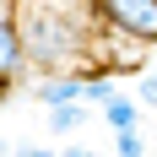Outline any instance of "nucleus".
<instances>
[{
  "label": "nucleus",
  "instance_id": "obj_3",
  "mask_svg": "<svg viewBox=\"0 0 157 157\" xmlns=\"http://www.w3.org/2000/svg\"><path fill=\"white\" fill-rule=\"evenodd\" d=\"M22 71H27V49H22V33L11 16V22H0V98L22 81Z\"/></svg>",
  "mask_w": 157,
  "mask_h": 157
},
{
  "label": "nucleus",
  "instance_id": "obj_1",
  "mask_svg": "<svg viewBox=\"0 0 157 157\" xmlns=\"http://www.w3.org/2000/svg\"><path fill=\"white\" fill-rule=\"evenodd\" d=\"M92 6L81 0H16V33L22 49L38 71H65L98 54V22L92 27Z\"/></svg>",
  "mask_w": 157,
  "mask_h": 157
},
{
  "label": "nucleus",
  "instance_id": "obj_7",
  "mask_svg": "<svg viewBox=\"0 0 157 157\" xmlns=\"http://www.w3.org/2000/svg\"><path fill=\"white\" fill-rule=\"evenodd\" d=\"M136 103L141 109H157V71H141L136 76Z\"/></svg>",
  "mask_w": 157,
  "mask_h": 157
},
{
  "label": "nucleus",
  "instance_id": "obj_8",
  "mask_svg": "<svg viewBox=\"0 0 157 157\" xmlns=\"http://www.w3.org/2000/svg\"><path fill=\"white\" fill-rule=\"evenodd\" d=\"M11 157H60V152H49V146H16Z\"/></svg>",
  "mask_w": 157,
  "mask_h": 157
},
{
  "label": "nucleus",
  "instance_id": "obj_4",
  "mask_svg": "<svg viewBox=\"0 0 157 157\" xmlns=\"http://www.w3.org/2000/svg\"><path fill=\"white\" fill-rule=\"evenodd\" d=\"M98 109H103V119H109V130H136L141 125V103H136V98H125V92H109L103 98V103H98Z\"/></svg>",
  "mask_w": 157,
  "mask_h": 157
},
{
  "label": "nucleus",
  "instance_id": "obj_5",
  "mask_svg": "<svg viewBox=\"0 0 157 157\" xmlns=\"http://www.w3.org/2000/svg\"><path fill=\"white\" fill-rule=\"evenodd\" d=\"M44 114H49V130H54V136H71V130L87 125V103H54V109H44Z\"/></svg>",
  "mask_w": 157,
  "mask_h": 157
},
{
  "label": "nucleus",
  "instance_id": "obj_6",
  "mask_svg": "<svg viewBox=\"0 0 157 157\" xmlns=\"http://www.w3.org/2000/svg\"><path fill=\"white\" fill-rule=\"evenodd\" d=\"M114 157H146V136L136 130H114Z\"/></svg>",
  "mask_w": 157,
  "mask_h": 157
},
{
  "label": "nucleus",
  "instance_id": "obj_11",
  "mask_svg": "<svg viewBox=\"0 0 157 157\" xmlns=\"http://www.w3.org/2000/svg\"><path fill=\"white\" fill-rule=\"evenodd\" d=\"M81 6H92V0H81Z\"/></svg>",
  "mask_w": 157,
  "mask_h": 157
},
{
  "label": "nucleus",
  "instance_id": "obj_10",
  "mask_svg": "<svg viewBox=\"0 0 157 157\" xmlns=\"http://www.w3.org/2000/svg\"><path fill=\"white\" fill-rule=\"evenodd\" d=\"M16 16V0H0V22H11Z\"/></svg>",
  "mask_w": 157,
  "mask_h": 157
},
{
  "label": "nucleus",
  "instance_id": "obj_9",
  "mask_svg": "<svg viewBox=\"0 0 157 157\" xmlns=\"http://www.w3.org/2000/svg\"><path fill=\"white\" fill-rule=\"evenodd\" d=\"M60 157H98V152H92V146H65Z\"/></svg>",
  "mask_w": 157,
  "mask_h": 157
},
{
  "label": "nucleus",
  "instance_id": "obj_2",
  "mask_svg": "<svg viewBox=\"0 0 157 157\" xmlns=\"http://www.w3.org/2000/svg\"><path fill=\"white\" fill-rule=\"evenodd\" d=\"M98 22L136 44H157V0H92Z\"/></svg>",
  "mask_w": 157,
  "mask_h": 157
}]
</instances>
